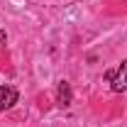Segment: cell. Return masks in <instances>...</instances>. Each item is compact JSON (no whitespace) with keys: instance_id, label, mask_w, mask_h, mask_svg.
<instances>
[{"instance_id":"6da1fadb","label":"cell","mask_w":127,"mask_h":127,"mask_svg":"<svg viewBox=\"0 0 127 127\" xmlns=\"http://www.w3.org/2000/svg\"><path fill=\"white\" fill-rule=\"evenodd\" d=\"M110 88L115 93H125L127 91V59L120 64V68L112 73V81H110Z\"/></svg>"},{"instance_id":"7a4b0ae2","label":"cell","mask_w":127,"mask_h":127,"mask_svg":"<svg viewBox=\"0 0 127 127\" xmlns=\"http://www.w3.org/2000/svg\"><path fill=\"white\" fill-rule=\"evenodd\" d=\"M15 103H17V91L12 86H0V112L10 110Z\"/></svg>"},{"instance_id":"3957f363","label":"cell","mask_w":127,"mask_h":127,"mask_svg":"<svg viewBox=\"0 0 127 127\" xmlns=\"http://www.w3.org/2000/svg\"><path fill=\"white\" fill-rule=\"evenodd\" d=\"M71 98H73L71 86H68L66 81H61V83H59V88H56V103H59L61 108H66V105H71Z\"/></svg>"},{"instance_id":"277c9868","label":"cell","mask_w":127,"mask_h":127,"mask_svg":"<svg viewBox=\"0 0 127 127\" xmlns=\"http://www.w3.org/2000/svg\"><path fill=\"white\" fill-rule=\"evenodd\" d=\"M2 42H5V32H0V47H2Z\"/></svg>"}]
</instances>
